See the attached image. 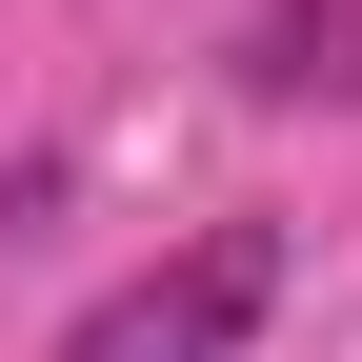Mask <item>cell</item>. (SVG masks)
Instances as JSON below:
<instances>
[{
  "label": "cell",
  "instance_id": "obj_1",
  "mask_svg": "<svg viewBox=\"0 0 362 362\" xmlns=\"http://www.w3.org/2000/svg\"><path fill=\"white\" fill-rule=\"evenodd\" d=\"M282 302V221H202L181 262H141L121 302H81L61 362H242V322Z\"/></svg>",
  "mask_w": 362,
  "mask_h": 362
},
{
  "label": "cell",
  "instance_id": "obj_2",
  "mask_svg": "<svg viewBox=\"0 0 362 362\" xmlns=\"http://www.w3.org/2000/svg\"><path fill=\"white\" fill-rule=\"evenodd\" d=\"M242 81L262 101H362V0H262L242 21Z\"/></svg>",
  "mask_w": 362,
  "mask_h": 362
}]
</instances>
